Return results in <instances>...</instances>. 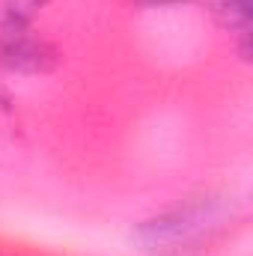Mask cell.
Instances as JSON below:
<instances>
[{
	"label": "cell",
	"instance_id": "obj_1",
	"mask_svg": "<svg viewBox=\"0 0 253 256\" xmlns=\"http://www.w3.org/2000/svg\"><path fill=\"white\" fill-rule=\"evenodd\" d=\"M220 220H224L220 206L190 202V206H179L155 220H146L137 230V238L146 250H179L185 244H194L196 238L208 236V230H214Z\"/></svg>",
	"mask_w": 253,
	"mask_h": 256
},
{
	"label": "cell",
	"instance_id": "obj_2",
	"mask_svg": "<svg viewBox=\"0 0 253 256\" xmlns=\"http://www.w3.org/2000/svg\"><path fill=\"white\" fill-rule=\"evenodd\" d=\"M42 57H45V45L30 39L21 24L6 21L0 30V60L12 68H42Z\"/></svg>",
	"mask_w": 253,
	"mask_h": 256
},
{
	"label": "cell",
	"instance_id": "obj_3",
	"mask_svg": "<svg viewBox=\"0 0 253 256\" xmlns=\"http://www.w3.org/2000/svg\"><path fill=\"white\" fill-rule=\"evenodd\" d=\"M3 3V12H6V21L12 24H24L39 6H45L48 0H0Z\"/></svg>",
	"mask_w": 253,
	"mask_h": 256
},
{
	"label": "cell",
	"instance_id": "obj_4",
	"mask_svg": "<svg viewBox=\"0 0 253 256\" xmlns=\"http://www.w3.org/2000/svg\"><path fill=\"white\" fill-rule=\"evenodd\" d=\"M220 9L226 12V24L248 30V24H250V0H224Z\"/></svg>",
	"mask_w": 253,
	"mask_h": 256
},
{
	"label": "cell",
	"instance_id": "obj_5",
	"mask_svg": "<svg viewBox=\"0 0 253 256\" xmlns=\"http://www.w3.org/2000/svg\"><path fill=\"white\" fill-rule=\"evenodd\" d=\"M146 6H167V3H185V0H140Z\"/></svg>",
	"mask_w": 253,
	"mask_h": 256
}]
</instances>
